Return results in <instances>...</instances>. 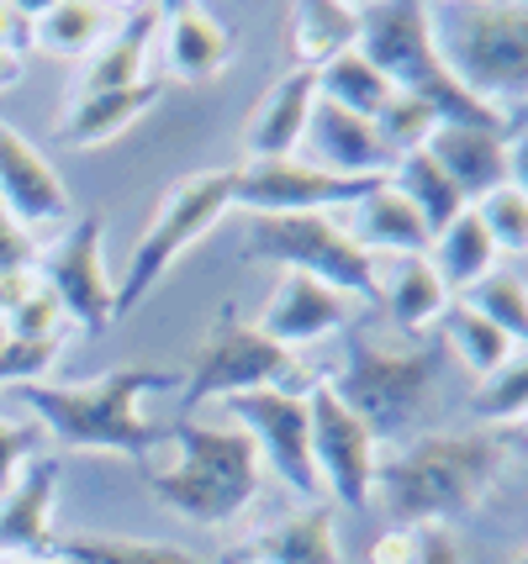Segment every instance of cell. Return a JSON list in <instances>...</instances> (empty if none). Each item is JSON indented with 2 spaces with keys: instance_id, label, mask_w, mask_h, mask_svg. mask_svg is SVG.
Listing matches in <instances>:
<instances>
[{
  "instance_id": "cell-36",
  "label": "cell",
  "mask_w": 528,
  "mask_h": 564,
  "mask_svg": "<svg viewBox=\"0 0 528 564\" xmlns=\"http://www.w3.org/2000/svg\"><path fill=\"white\" fill-rule=\"evenodd\" d=\"M58 365V338H0V386H37Z\"/></svg>"
},
{
  "instance_id": "cell-43",
  "label": "cell",
  "mask_w": 528,
  "mask_h": 564,
  "mask_svg": "<svg viewBox=\"0 0 528 564\" xmlns=\"http://www.w3.org/2000/svg\"><path fill=\"white\" fill-rule=\"evenodd\" d=\"M507 185H518L528 196V122L507 127Z\"/></svg>"
},
{
  "instance_id": "cell-19",
  "label": "cell",
  "mask_w": 528,
  "mask_h": 564,
  "mask_svg": "<svg viewBox=\"0 0 528 564\" xmlns=\"http://www.w3.org/2000/svg\"><path fill=\"white\" fill-rule=\"evenodd\" d=\"M376 301L386 306V322L397 333L428 338V327L450 317L454 291L428 264V253H412V259H376Z\"/></svg>"
},
{
  "instance_id": "cell-2",
  "label": "cell",
  "mask_w": 528,
  "mask_h": 564,
  "mask_svg": "<svg viewBox=\"0 0 528 564\" xmlns=\"http://www.w3.org/2000/svg\"><path fill=\"white\" fill-rule=\"evenodd\" d=\"M159 443L170 448V459L149 469V491L164 512L196 528H227L259 501V480H265L259 448L227 417L206 422L191 412Z\"/></svg>"
},
{
  "instance_id": "cell-20",
  "label": "cell",
  "mask_w": 528,
  "mask_h": 564,
  "mask_svg": "<svg viewBox=\"0 0 528 564\" xmlns=\"http://www.w3.org/2000/svg\"><path fill=\"white\" fill-rule=\"evenodd\" d=\"M312 106H317V74L291 64L265 90V100L249 111V122H244L249 159H297L306 138V122H312Z\"/></svg>"
},
{
  "instance_id": "cell-10",
  "label": "cell",
  "mask_w": 528,
  "mask_h": 564,
  "mask_svg": "<svg viewBox=\"0 0 528 564\" xmlns=\"http://www.w3.org/2000/svg\"><path fill=\"white\" fill-rule=\"evenodd\" d=\"M223 412L233 427H244L259 448V465H270L306 501H327L317 465H312V417H306V391H244L227 395Z\"/></svg>"
},
{
  "instance_id": "cell-42",
  "label": "cell",
  "mask_w": 528,
  "mask_h": 564,
  "mask_svg": "<svg viewBox=\"0 0 528 564\" xmlns=\"http://www.w3.org/2000/svg\"><path fill=\"white\" fill-rule=\"evenodd\" d=\"M37 291H43V274L37 270H6L0 274V322L11 317L17 306H26Z\"/></svg>"
},
{
  "instance_id": "cell-25",
  "label": "cell",
  "mask_w": 528,
  "mask_h": 564,
  "mask_svg": "<svg viewBox=\"0 0 528 564\" xmlns=\"http://www.w3.org/2000/svg\"><path fill=\"white\" fill-rule=\"evenodd\" d=\"M117 26V11L101 0H53L43 11H32L26 43H37L53 58H90L106 43V32Z\"/></svg>"
},
{
  "instance_id": "cell-14",
  "label": "cell",
  "mask_w": 528,
  "mask_h": 564,
  "mask_svg": "<svg viewBox=\"0 0 528 564\" xmlns=\"http://www.w3.org/2000/svg\"><path fill=\"white\" fill-rule=\"evenodd\" d=\"M359 312V301L344 291H333L323 280H312V274H297V270H280L276 291L265 301V312H259V333L265 338H276L280 348H306V344H323L333 333H344Z\"/></svg>"
},
{
  "instance_id": "cell-47",
  "label": "cell",
  "mask_w": 528,
  "mask_h": 564,
  "mask_svg": "<svg viewBox=\"0 0 528 564\" xmlns=\"http://www.w3.org/2000/svg\"><path fill=\"white\" fill-rule=\"evenodd\" d=\"M32 564H64V560H58V554H43V560H32Z\"/></svg>"
},
{
  "instance_id": "cell-48",
  "label": "cell",
  "mask_w": 528,
  "mask_h": 564,
  "mask_svg": "<svg viewBox=\"0 0 528 564\" xmlns=\"http://www.w3.org/2000/svg\"><path fill=\"white\" fill-rule=\"evenodd\" d=\"M0 564H22V560H11V554H0Z\"/></svg>"
},
{
  "instance_id": "cell-30",
  "label": "cell",
  "mask_w": 528,
  "mask_h": 564,
  "mask_svg": "<svg viewBox=\"0 0 528 564\" xmlns=\"http://www.w3.org/2000/svg\"><path fill=\"white\" fill-rule=\"evenodd\" d=\"M386 180H391V191H397V196H402L407 206H412V212L428 221V232L450 227V221L460 217L465 206H471V200H465V196H460V191L450 185V174L439 170V164L428 159L423 148L402 153V159L391 164V174H386Z\"/></svg>"
},
{
  "instance_id": "cell-6",
  "label": "cell",
  "mask_w": 528,
  "mask_h": 564,
  "mask_svg": "<svg viewBox=\"0 0 528 564\" xmlns=\"http://www.w3.org/2000/svg\"><path fill=\"white\" fill-rule=\"evenodd\" d=\"M359 53L391 79L397 96L433 106L439 122L507 127V117L486 111L476 96H465L454 85V74L444 69L439 43H433L428 6H418V0H370V6H359Z\"/></svg>"
},
{
  "instance_id": "cell-31",
  "label": "cell",
  "mask_w": 528,
  "mask_h": 564,
  "mask_svg": "<svg viewBox=\"0 0 528 564\" xmlns=\"http://www.w3.org/2000/svg\"><path fill=\"white\" fill-rule=\"evenodd\" d=\"M64 564H206L202 554L159 539H106V533H69L53 543Z\"/></svg>"
},
{
  "instance_id": "cell-17",
  "label": "cell",
  "mask_w": 528,
  "mask_h": 564,
  "mask_svg": "<svg viewBox=\"0 0 528 564\" xmlns=\"http://www.w3.org/2000/svg\"><path fill=\"white\" fill-rule=\"evenodd\" d=\"M423 153L450 174V185L476 206L486 191L507 185V127L486 122H439L428 132Z\"/></svg>"
},
{
  "instance_id": "cell-7",
  "label": "cell",
  "mask_w": 528,
  "mask_h": 564,
  "mask_svg": "<svg viewBox=\"0 0 528 564\" xmlns=\"http://www.w3.org/2000/svg\"><path fill=\"white\" fill-rule=\"evenodd\" d=\"M244 259L276 264V270L312 274L354 301H376V259L349 238L338 212H280L254 217L244 238Z\"/></svg>"
},
{
  "instance_id": "cell-3",
  "label": "cell",
  "mask_w": 528,
  "mask_h": 564,
  "mask_svg": "<svg viewBox=\"0 0 528 564\" xmlns=\"http://www.w3.org/2000/svg\"><path fill=\"white\" fill-rule=\"evenodd\" d=\"M170 386H175L170 369L127 365V369H106V375L85 380V386H58V380L17 386V401L64 448L149 459L153 448H159V427L149 422L143 401L153 391H170Z\"/></svg>"
},
{
  "instance_id": "cell-13",
  "label": "cell",
  "mask_w": 528,
  "mask_h": 564,
  "mask_svg": "<svg viewBox=\"0 0 528 564\" xmlns=\"http://www.w3.org/2000/svg\"><path fill=\"white\" fill-rule=\"evenodd\" d=\"M370 180H338V174L297 159H249L233 170V206L249 217H280V212H344Z\"/></svg>"
},
{
  "instance_id": "cell-35",
  "label": "cell",
  "mask_w": 528,
  "mask_h": 564,
  "mask_svg": "<svg viewBox=\"0 0 528 564\" xmlns=\"http://www.w3.org/2000/svg\"><path fill=\"white\" fill-rule=\"evenodd\" d=\"M476 217H481V227L492 232L497 259H503V253H528V196L518 185L486 191V196L476 200Z\"/></svg>"
},
{
  "instance_id": "cell-11",
  "label": "cell",
  "mask_w": 528,
  "mask_h": 564,
  "mask_svg": "<svg viewBox=\"0 0 528 564\" xmlns=\"http://www.w3.org/2000/svg\"><path fill=\"white\" fill-rule=\"evenodd\" d=\"M306 417H312V465H317L323 496L349 512H365L376 496L380 438L327 386L306 391Z\"/></svg>"
},
{
  "instance_id": "cell-44",
  "label": "cell",
  "mask_w": 528,
  "mask_h": 564,
  "mask_svg": "<svg viewBox=\"0 0 528 564\" xmlns=\"http://www.w3.org/2000/svg\"><path fill=\"white\" fill-rule=\"evenodd\" d=\"M26 26H32V11H26V6H6V0H0V48L22 53Z\"/></svg>"
},
{
  "instance_id": "cell-45",
  "label": "cell",
  "mask_w": 528,
  "mask_h": 564,
  "mask_svg": "<svg viewBox=\"0 0 528 564\" xmlns=\"http://www.w3.org/2000/svg\"><path fill=\"white\" fill-rule=\"evenodd\" d=\"M17 79H22V53L0 48V90H6V85H17Z\"/></svg>"
},
{
  "instance_id": "cell-34",
  "label": "cell",
  "mask_w": 528,
  "mask_h": 564,
  "mask_svg": "<svg viewBox=\"0 0 528 564\" xmlns=\"http://www.w3.org/2000/svg\"><path fill=\"white\" fill-rule=\"evenodd\" d=\"M465 306L481 312L492 327H503L518 348L528 344V285H524V274H513V270L481 274L476 285L465 291Z\"/></svg>"
},
{
  "instance_id": "cell-39",
  "label": "cell",
  "mask_w": 528,
  "mask_h": 564,
  "mask_svg": "<svg viewBox=\"0 0 528 564\" xmlns=\"http://www.w3.org/2000/svg\"><path fill=\"white\" fill-rule=\"evenodd\" d=\"M32 259H37L32 232H26L22 221L0 206V274H6V270H32Z\"/></svg>"
},
{
  "instance_id": "cell-32",
  "label": "cell",
  "mask_w": 528,
  "mask_h": 564,
  "mask_svg": "<svg viewBox=\"0 0 528 564\" xmlns=\"http://www.w3.org/2000/svg\"><path fill=\"white\" fill-rule=\"evenodd\" d=\"M439 327H444V344H450V354L471 369L476 380H486V375H492V369H497L507 354L518 348L503 327H492V322L481 317V312H471L465 301H460V306H450V317L439 322Z\"/></svg>"
},
{
  "instance_id": "cell-9",
  "label": "cell",
  "mask_w": 528,
  "mask_h": 564,
  "mask_svg": "<svg viewBox=\"0 0 528 564\" xmlns=\"http://www.w3.org/2000/svg\"><path fill=\"white\" fill-rule=\"evenodd\" d=\"M244 391H312L302 375V359L276 338L259 333V322H244L233 306L212 322L185 375V406L196 412L206 401H227Z\"/></svg>"
},
{
  "instance_id": "cell-24",
  "label": "cell",
  "mask_w": 528,
  "mask_h": 564,
  "mask_svg": "<svg viewBox=\"0 0 528 564\" xmlns=\"http://www.w3.org/2000/svg\"><path fill=\"white\" fill-rule=\"evenodd\" d=\"M153 96H159V85H132V90H90V96H75L69 100V111L58 117V138L75 148H106L117 143L127 127L138 122V117H149Z\"/></svg>"
},
{
  "instance_id": "cell-23",
  "label": "cell",
  "mask_w": 528,
  "mask_h": 564,
  "mask_svg": "<svg viewBox=\"0 0 528 564\" xmlns=\"http://www.w3.org/2000/svg\"><path fill=\"white\" fill-rule=\"evenodd\" d=\"M159 58L180 85L217 79L233 64V32L206 6H170L164 26H159Z\"/></svg>"
},
{
  "instance_id": "cell-21",
  "label": "cell",
  "mask_w": 528,
  "mask_h": 564,
  "mask_svg": "<svg viewBox=\"0 0 528 564\" xmlns=\"http://www.w3.org/2000/svg\"><path fill=\"white\" fill-rule=\"evenodd\" d=\"M53 501H58V459H32L0 496V554L43 560L53 549Z\"/></svg>"
},
{
  "instance_id": "cell-41",
  "label": "cell",
  "mask_w": 528,
  "mask_h": 564,
  "mask_svg": "<svg viewBox=\"0 0 528 564\" xmlns=\"http://www.w3.org/2000/svg\"><path fill=\"white\" fill-rule=\"evenodd\" d=\"M418 560V528H386L370 543V564H412Z\"/></svg>"
},
{
  "instance_id": "cell-29",
  "label": "cell",
  "mask_w": 528,
  "mask_h": 564,
  "mask_svg": "<svg viewBox=\"0 0 528 564\" xmlns=\"http://www.w3.org/2000/svg\"><path fill=\"white\" fill-rule=\"evenodd\" d=\"M317 100H333V106H344L354 117H365V122H380L386 117V106L397 100L391 90V79L365 58V53H338L333 64L317 69Z\"/></svg>"
},
{
  "instance_id": "cell-5",
  "label": "cell",
  "mask_w": 528,
  "mask_h": 564,
  "mask_svg": "<svg viewBox=\"0 0 528 564\" xmlns=\"http://www.w3.org/2000/svg\"><path fill=\"white\" fill-rule=\"evenodd\" d=\"M439 386V354L428 338H407L391 322H349L344 327V365L327 391L349 406L376 438L397 433L418 417Z\"/></svg>"
},
{
  "instance_id": "cell-22",
  "label": "cell",
  "mask_w": 528,
  "mask_h": 564,
  "mask_svg": "<svg viewBox=\"0 0 528 564\" xmlns=\"http://www.w3.org/2000/svg\"><path fill=\"white\" fill-rule=\"evenodd\" d=\"M159 26H164V6H138L117 17V26L106 32V43L79 69V90H132V85H149V58L159 48Z\"/></svg>"
},
{
  "instance_id": "cell-16",
  "label": "cell",
  "mask_w": 528,
  "mask_h": 564,
  "mask_svg": "<svg viewBox=\"0 0 528 564\" xmlns=\"http://www.w3.org/2000/svg\"><path fill=\"white\" fill-rule=\"evenodd\" d=\"M302 159L317 164V170L338 174V180H386L397 153L386 148L376 122L354 117L344 106L333 100H317L312 106V122H306V138H302Z\"/></svg>"
},
{
  "instance_id": "cell-12",
  "label": "cell",
  "mask_w": 528,
  "mask_h": 564,
  "mask_svg": "<svg viewBox=\"0 0 528 564\" xmlns=\"http://www.w3.org/2000/svg\"><path fill=\"white\" fill-rule=\"evenodd\" d=\"M37 274L53 291L64 322H75L85 333H106L117 322V280L106 270V221L96 212L69 221V232L49 248Z\"/></svg>"
},
{
  "instance_id": "cell-18",
  "label": "cell",
  "mask_w": 528,
  "mask_h": 564,
  "mask_svg": "<svg viewBox=\"0 0 528 564\" xmlns=\"http://www.w3.org/2000/svg\"><path fill=\"white\" fill-rule=\"evenodd\" d=\"M338 221L349 227V238L365 248L370 259H412V253H428V243H433L428 221L391 191V180H370V185L338 212Z\"/></svg>"
},
{
  "instance_id": "cell-26",
  "label": "cell",
  "mask_w": 528,
  "mask_h": 564,
  "mask_svg": "<svg viewBox=\"0 0 528 564\" xmlns=\"http://www.w3.org/2000/svg\"><path fill=\"white\" fill-rule=\"evenodd\" d=\"M359 48V6L349 0H306L291 6V53L297 69H323L338 53Z\"/></svg>"
},
{
  "instance_id": "cell-8",
  "label": "cell",
  "mask_w": 528,
  "mask_h": 564,
  "mask_svg": "<svg viewBox=\"0 0 528 564\" xmlns=\"http://www.w3.org/2000/svg\"><path fill=\"white\" fill-rule=\"evenodd\" d=\"M233 212V170H202L185 174L170 196L159 200V212L149 217L143 238L127 259V274L117 280V317L132 312L138 301H149L153 285L170 274L185 248H196L217 227V221Z\"/></svg>"
},
{
  "instance_id": "cell-27",
  "label": "cell",
  "mask_w": 528,
  "mask_h": 564,
  "mask_svg": "<svg viewBox=\"0 0 528 564\" xmlns=\"http://www.w3.org/2000/svg\"><path fill=\"white\" fill-rule=\"evenodd\" d=\"M254 554L265 564H344L338 528H333V507H327V501H312L302 512L280 517L265 539H254Z\"/></svg>"
},
{
  "instance_id": "cell-46",
  "label": "cell",
  "mask_w": 528,
  "mask_h": 564,
  "mask_svg": "<svg viewBox=\"0 0 528 564\" xmlns=\"http://www.w3.org/2000/svg\"><path fill=\"white\" fill-rule=\"evenodd\" d=\"M518 448H524V454H528V417L518 422Z\"/></svg>"
},
{
  "instance_id": "cell-38",
  "label": "cell",
  "mask_w": 528,
  "mask_h": 564,
  "mask_svg": "<svg viewBox=\"0 0 528 564\" xmlns=\"http://www.w3.org/2000/svg\"><path fill=\"white\" fill-rule=\"evenodd\" d=\"M37 422H17L0 412V496L11 491V480L22 475L32 459H37Z\"/></svg>"
},
{
  "instance_id": "cell-28",
  "label": "cell",
  "mask_w": 528,
  "mask_h": 564,
  "mask_svg": "<svg viewBox=\"0 0 528 564\" xmlns=\"http://www.w3.org/2000/svg\"><path fill=\"white\" fill-rule=\"evenodd\" d=\"M428 264L444 274V285L460 291V295L471 291L481 274L497 270V243H492V232L481 227L476 206H465L450 227H439V232H433V243H428Z\"/></svg>"
},
{
  "instance_id": "cell-15",
  "label": "cell",
  "mask_w": 528,
  "mask_h": 564,
  "mask_svg": "<svg viewBox=\"0 0 528 564\" xmlns=\"http://www.w3.org/2000/svg\"><path fill=\"white\" fill-rule=\"evenodd\" d=\"M0 206L22 221L26 232L58 227V221H69V212H75L64 174L53 170L49 153L26 143L6 117H0Z\"/></svg>"
},
{
  "instance_id": "cell-33",
  "label": "cell",
  "mask_w": 528,
  "mask_h": 564,
  "mask_svg": "<svg viewBox=\"0 0 528 564\" xmlns=\"http://www.w3.org/2000/svg\"><path fill=\"white\" fill-rule=\"evenodd\" d=\"M471 412L481 422H497V427H518L528 417V344L513 348L486 380H476Z\"/></svg>"
},
{
  "instance_id": "cell-1",
  "label": "cell",
  "mask_w": 528,
  "mask_h": 564,
  "mask_svg": "<svg viewBox=\"0 0 528 564\" xmlns=\"http://www.w3.org/2000/svg\"><path fill=\"white\" fill-rule=\"evenodd\" d=\"M507 443L486 427L465 433H412L376 465V496L391 528H450L497 486Z\"/></svg>"
},
{
  "instance_id": "cell-37",
  "label": "cell",
  "mask_w": 528,
  "mask_h": 564,
  "mask_svg": "<svg viewBox=\"0 0 528 564\" xmlns=\"http://www.w3.org/2000/svg\"><path fill=\"white\" fill-rule=\"evenodd\" d=\"M380 138H386V148L402 159V153H412V148L428 143V132L439 127V111L433 106H423V100H407L397 96L391 106H386V117H380Z\"/></svg>"
},
{
  "instance_id": "cell-40",
  "label": "cell",
  "mask_w": 528,
  "mask_h": 564,
  "mask_svg": "<svg viewBox=\"0 0 528 564\" xmlns=\"http://www.w3.org/2000/svg\"><path fill=\"white\" fill-rule=\"evenodd\" d=\"M412 564H465L454 528H418V560Z\"/></svg>"
},
{
  "instance_id": "cell-4",
  "label": "cell",
  "mask_w": 528,
  "mask_h": 564,
  "mask_svg": "<svg viewBox=\"0 0 528 564\" xmlns=\"http://www.w3.org/2000/svg\"><path fill=\"white\" fill-rule=\"evenodd\" d=\"M444 69L486 111H528V0H450L428 6Z\"/></svg>"
},
{
  "instance_id": "cell-49",
  "label": "cell",
  "mask_w": 528,
  "mask_h": 564,
  "mask_svg": "<svg viewBox=\"0 0 528 564\" xmlns=\"http://www.w3.org/2000/svg\"><path fill=\"white\" fill-rule=\"evenodd\" d=\"M518 564H528V554H524V560H518Z\"/></svg>"
}]
</instances>
